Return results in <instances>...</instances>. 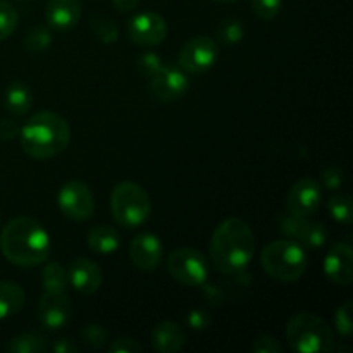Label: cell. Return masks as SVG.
Listing matches in <instances>:
<instances>
[{"label": "cell", "mask_w": 353, "mask_h": 353, "mask_svg": "<svg viewBox=\"0 0 353 353\" xmlns=\"http://www.w3.org/2000/svg\"><path fill=\"white\" fill-rule=\"evenodd\" d=\"M150 340L157 352L176 353L185 347L186 334L179 324L172 323V321H164L152 330Z\"/></svg>", "instance_id": "d6986e66"}, {"label": "cell", "mask_w": 353, "mask_h": 353, "mask_svg": "<svg viewBox=\"0 0 353 353\" xmlns=\"http://www.w3.org/2000/svg\"><path fill=\"white\" fill-rule=\"evenodd\" d=\"M110 353H140L143 348H141L140 343H137L131 338H117L107 348Z\"/></svg>", "instance_id": "e575fe53"}, {"label": "cell", "mask_w": 353, "mask_h": 353, "mask_svg": "<svg viewBox=\"0 0 353 353\" xmlns=\"http://www.w3.org/2000/svg\"><path fill=\"white\" fill-rule=\"evenodd\" d=\"M219 47L210 37H195L183 45L178 57V65L186 74H203L217 61Z\"/></svg>", "instance_id": "ba28073f"}, {"label": "cell", "mask_w": 353, "mask_h": 353, "mask_svg": "<svg viewBox=\"0 0 353 353\" xmlns=\"http://www.w3.org/2000/svg\"><path fill=\"white\" fill-rule=\"evenodd\" d=\"M323 203V186L312 178H302L290 188L286 209L299 217H310Z\"/></svg>", "instance_id": "7c38bea8"}, {"label": "cell", "mask_w": 353, "mask_h": 353, "mask_svg": "<svg viewBox=\"0 0 353 353\" xmlns=\"http://www.w3.org/2000/svg\"><path fill=\"white\" fill-rule=\"evenodd\" d=\"M286 340L296 353H326L333 350L334 333L326 321L310 312L293 316L286 324Z\"/></svg>", "instance_id": "5b68a950"}, {"label": "cell", "mask_w": 353, "mask_h": 353, "mask_svg": "<svg viewBox=\"0 0 353 353\" xmlns=\"http://www.w3.org/2000/svg\"><path fill=\"white\" fill-rule=\"evenodd\" d=\"M0 250L14 265L34 268L43 264L50 255V236L31 217H16L2 230Z\"/></svg>", "instance_id": "7a4b0ae2"}, {"label": "cell", "mask_w": 353, "mask_h": 353, "mask_svg": "<svg viewBox=\"0 0 353 353\" xmlns=\"http://www.w3.org/2000/svg\"><path fill=\"white\" fill-rule=\"evenodd\" d=\"M45 17L55 30H71L81 19V0H48Z\"/></svg>", "instance_id": "ac0fdd59"}, {"label": "cell", "mask_w": 353, "mask_h": 353, "mask_svg": "<svg viewBox=\"0 0 353 353\" xmlns=\"http://www.w3.org/2000/svg\"><path fill=\"white\" fill-rule=\"evenodd\" d=\"M90 28H92L95 37L99 38L102 43H114V41H117V38H119V28H117V24L114 23L110 17L97 14V16H93L92 21H90Z\"/></svg>", "instance_id": "d4e9b609"}, {"label": "cell", "mask_w": 353, "mask_h": 353, "mask_svg": "<svg viewBox=\"0 0 353 353\" xmlns=\"http://www.w3.org/2000/svg\"><path fill=\"white\" fill-rule=\"evenodd\" d=\"M24 290L17 283L0 281V319L16 316L24 305Z\"/></svg>", "instance_id": "7402d4cb"}, {"label": "cell", "mask_w": 353, "mask_h": 353, "mask_svg": "<svg viewBox=\"0 0 353 353\" xmlns=\"http://www.w3.org/2000/svg\"><path fill=\"white\" fill-rule=\"evenodd\" d=\"M252 350L255 353H279L281 352V345L278 343V340L268 334H262L257 340L254 341V347Z\"/></svg>", "instance_id": "d590c367"}, {"label": "cell", "mask_w": 353, "mask_h": 353, "mask_svg": "<svg viewBox=\"0 0 353 353\" xmlns=\"http://www.w3.org/2000/svg\"><path fill=\"white\" fill-rule=\"evenodd\" d=\"M72 316V305L68 292H47L38 302V319L48 330H61Z\"/></svg>", "instance_id": "5bb4252c"}, {"label": "cell", "mask_w": 353, "mask_h": 353, "mask_svg": "<svg viewBox=\"0 0 353 353\" xmlns=\"http://www.w3.org/2000/svg\"><path fill=\"white\" fill-rule=\"evenodd\" d=\"M243 37H245L243 24H241L238 19H234V17L224 19L223 23L217 26V38L226 45L238 43V41L243 40Z\"/></svg>", "instance_id": "83f0119b"}, {"label": "cell", "mask_w": 353, "mask_h": 353, "mask_svg": "<svg viewBox=\"0 0 353 353\" xmlns=\"http://www.w3.org/2000/svg\"><path fill=\"white\" fill-rule=\"evenodd\" d=\"M190 79L179 65L164 64L150 78V93L155 100L171 103L186 95Z\"/></svg>", "instance_id": "9c48e42d"}, {"label": "cell", "mask_w": 353, "mask_h": 353, "mask_svg": "<svg viewBox=\"0 0 353 353\" xmlns=\"http://www.w3.org/2000/svg\"><path fill=\"white\" fill-rule=\"evenodd\" d=\"M283 0H252V9L255 16L262 21H271L281 12Z\"/></svg>", "instance_id": "1f68e13d"}, {"label": "cell", "mask_w": 353, "mask_h": 353, "mask_svg": "<svg viewBox=\"0 0 353 353\" xmlns=\"http://www.w3.org/2000/svg\"><path fill=\"white\" fill-rule=\"evenodd\" d=\"M17 134H19V126L16 124V121L7 119V117H0V140H14Z\"/></svg>", "instance_id": "74e56055"}, {"label": "cell", "mask_w": 353, "mask_h": 353, "mask_svg": "<svg viewBox=\"0 0 353 353\" xmlns=\"http://www.w3.org/2000/svg\"><path fill=\"white\" fill-rule=\"evenodd\" d=\"M21 2H23V0H21Z\"/></svg>", "instance_id": "b9f144b4"}, {"label": "cell", "mask_w": 353, "mask_h": 353, "mask_svg": "<svg viewBox=\"0 0 353 353\" xmlns=\"http://www.w3.org/2000/svg\"><path fill=\"white\" fill-rule=\"evenodd\" d=\"M88 247L95 254H114L121 245V234L112 226H97L88 233Z\"/></svg>", "instance_id": "44dd1931"}, {"label": "cell", "mask_w": 353, "mask_h": 353, "mask_svg": "<svg viewBox=\"0 0 353 353\" xmlns=\"http://www.w3.org/2000/svg\"><path fill=\"white\" fill-rule=\"evenodd\" d=\"M24 154L37 161L57 157L71 141V128L57 112L41 110L31 116L19 131Z\"/></svg>", "instance_id": "3957f363"}, {"label": "cell", "mask_w": 353, "mask_h": 353, "mask_svg": "<svg viewBox=\"0 0 353 353\" xmlns=\"http://www.w3.org/2000/svg\"><path fill=\"white\" fill-rule=\"evenodd\" d=\"M59 209L68 219L71 221H86L95 210V200L93 193L85 183L69 181L61 188L57 196Z\"/></svg>", "instance_id": "30bf717a"}, {"label": "cell", "mask_w": 353, "mask_h": 353, "mask_svg": "<svg viewBox=\"0 0 353 353\" xmlns=\"http://www.w3.org/2000/svg\"><path fill=\"white\" fill-rule=\"evenodd\" d=\"M128 34L133 43L155 47L168 37V23L157 12H140L128 23Z\"/></svg>", "instance_id": "4fadbf2b"}, {"label": "cell", "mask_w": 353, "mask_h": 353, "mask_svg": "<svg viewBox=\"0 0 353 353\" xmlns=\"http://www.w3.org/2000/svg\"><path fill=\"white\" fill-rule=\"evenodd\" d=\"M214 2H221V3H231V2H238V0H214Z\"/></svg>", "instance_id": "60d3db41"}, {"label": "cell", "mask_w": 353, "mask_h": 353, "mask_svg": "<svg viewBox=\"0 0 353 353\" xmlns=\"http://www.w3.org/2000/svg\"><path fill=\"white\" fill-rule=\"evenodd\" d=\"M6 350L9 353H43L47 350V341L38 333H24L14 336Z\"/></svg>", "instance_id": "603a6c76"}, {"label": "cell", "mask_w": 353, "mask_h": 353, "mask_svg": "<svg viewBox=\"0 0 353 353\" xmlns=\"http://www.w3.org/2000/svg\"><path fill=\"white\" fill-rule=\"evenodd\" d=\"M69 285L83 295H92L102 286L103 274L99 264L86 257H78L68 269Z\"/></svg>", "instance_id": "e0dca14e"}, {"label": "cell", "mask_w": 353, "mask_h": 353, "mask_svg": "<svg viewBox=\"0 0 353 353\" xmlns=\"http://www.w3.org/2000/svg\"><path fill=\"white\" fill-rule=\"evenodd\" d=\"M131 262L140 271L152 272L159 268L162 261V243L154 233L141 231L130 243Z\"/></svg>", "instance_id": "9a60e30c"}, {"label": "cell", "mask_w": 353, "mask_h": 353, "mask_svg": "<svg viewBox=\"0 0 353 353\" xmlns=\"http://www.w3.org/2000/svg\"><path fill=\"white\" fill-rule=\"evenodd\" d=\"M209 252L217 271L224 274L243 271L255 254L254 231L243 219L230 217L216 228Z\"/></svg>", "instance_id": "6da1fadb"}, {"label": "cell", "mask_w": 353, "mask_h": 353, "mask_svg": "<svg viewBox=\"0 0 353 353\" xmlns=\"http://www.w3.org/2000/svg\"><path fill=\"white\" fill-rule=\"evenodd\" d=\"M81 340L86 347L102 348L105 347L107 340H109V333L100 324H86L81 331Z\"/></svg>", "instance_id": "f546056e"}, {"label": "cell", "mask_w": 353, "mask_h": 353, "mask_svg": "<svg viewBox=\"0 0 353 353\" xmlns=\"http://www.w3.org/2000/svg\"><path fill=\"white\" fill-rule=\"evenodd\" d=\"M168 271L183 286H202L209 278V264L195 248H178L168 259Z\"/></svg>", "instance_id": "52a82bcc"}, {"label": "cell", "mask_w": 353, "mask_h": 353, "mask_svg": "<svg viewBox=\"0 0 353 353\" xmlns=\"http://www.w3.org/2000/svg\"><path fill=\"white\" fill-rule=\"evenodd\" d=\"M112 3L119 12H131L137 9L140 0H112Z\"/></svg>", "instance_id": "ab89813d"}, {"label": "cell", "mask_w": 353, "mask_h": 353, "mask_svg": "<svg viewBox=\"0 0 353 353\" xmlns=\"http://www.w3.org/2000/svg\"><path fill=\"white\" fill-rule=\"evenodd\" d=\"M278 224L279 231L288 236V240L296 241L302 247L321 248L327 240L326 228L321 223L310 221L309 217H299L288 212L286 216L279 217Z\"/></svg>", "instance_id": "8fae6325"}, {"label": "cell", "mask_w": 353, "mask_h": 353, "mask_svg": "<svg viewBox=\"0 0 353 353\" xmlns=\"http://www.w3.org/2000/svg\"><path fill=\"white\" fill-rule=\"evenodd\" d=\"M162 65H164V61H162L161 55L155 54V52H145V54H141L140 59H138V69H140L141 74L147 76V78H152Z\"/></svg>", "instance_id": "d6a6232c"}, {"label": "cell", "mask_w": 353, "mask_h": 353, "mask_svg": "<svg viewBox=\"0 0 353 353\" xmlns=\"http://www.w3.org/2000/svg\"><path fill=\"white\" fill-rule=\"evenodd\" d=\"M261 265L276 281L295 283L307 269L305 248L293 240H276L262 250Z\"/></svg>", "instance_id": "277c9868"}, {"label": "cell", "mask_w": 353, "mask_h": 353, "mask_svg": "<svg viewBox=\"0 0 353 353\" xmlns=\"http://www.w3.org/2000/svg\"><path fill=\"white\" fill-rule=\"evenodd\" d=\"M6 109L14 116H24L33 105V93L31 88L23 81H14L7 86L3 95Z\"/></svg>", "instance_id": "ffe728a7"}, {"label": "cell", "mask_w": 353, "mask_h": 353, "mask_svg": "<svg viewBox=\"0 0 353 353\" xmlns=\"http://www.w3.org/2000/svg\"><path fill=\"white\" fill-rule=\"evenodd\" d=\"M334 326L341 336L348 338L353 331V303L348 300L334 314Z\"/></svg>", "instance_id": "4dcf8cb0"}, {"label": "cell", "mask_w": 353, "mask_h": 353, "mask_svg": "<svg viewBox=\"0 0 353 353\" xmlns=\"http://www.w3.org/2000/svg\"><path fill=\"white\" fill-rule=\"evenodd\" d=\"M110 210L119 226L128 230L140 228L150 216V196L137 183L123 181L114 186Z\"/></svg>", "instance_id": "8992f818"}, {"label": "cell", "mask_w": 353, "mask_h": 353, "mask_svg": "<svg viewBox=\"0 0 353 353\" xmlns=\"http://www.w3.org/2000/svg\"><path fill=\"white\" fill-rule=\"evenodd\" d=\"M19 14L12 3L0 0V41L7 40L16 31Z\"/></svg>", "instance_id": "4316f807"}, {"label": "cell", "mask_w": 353, "mask_h": 353, "mask_svg": "<svg viewBox=\"0 0 353 353\" xmlns=\"http://www.w3.org/2000/svg\"><path fill=\"white\" fill-rule=\"evenodd\" d=\"M327 210L336 223L350 224L352 221V199L348 195H334L327 200Z\"/></svg>", "instance_id": "484cf974"}, {"label": "cell", "mask_w": 353, "mask_h": 353, "mask_svg": "<svg viewBox=\"0 0 353 353\" xmlns=\"http://www.w3.org/2000/svg\"><path fill=\"white\" fill-rule=\"evenodd\" d=\"M52 350L55 353H76L78 352V345L71 340V338H61L54 343Z\"/></svg>", "instance_id": "f35d334b"}, {"label": "cell", "mask_w": 353, "mask_h": 353, "mask_svg": "<svg viewBox=\"0 0 353 353\" xmlns=\"http://www.w3.org/2000/svg\"><path fill=\"white\" fill-rule=\"evenodd\" d=\"M41 283L47 292H68V271L57 262H52V264L45 265L43 272H41Z\"/></svg>", "instance_id": "cb8c5ba5"}, {"label": "cell", "mask_w": 353, "mask_h": 353, "mask_svg": "<svg viewBox=\"0 0 353 353\" xmlns=\"http://www.w3.org/2000/svg\"><path fill=\"white\" fill-rule=\"evenodd\" d=\"M52 43V33L45 26H37L24 38V47L28 52H43Z\"/></svg>", "instance_id": "f1b7e54d"}, {"label": "cell", "mask_w": 353, "mask_h": 353, "mask_svg": "<svg viewBox=\"0 0 353 353\" xmlns=\"http://www.w3.org/2000/svg\"><path fill=\"white\" fill-rule=\"evenodd\" d=\"M324 274L338 286H348L353 279V250L348 243H334L324 259Z\"/></svg>", "instance_id": "2e32d148"}, {"label": "cell", "mask_w": 353, "mask_h": 353, "mask_svg": "<svg viewBox=\"0 0 353 353\" xmlns=\"http://www.w3.org/2000/svg\"><path fill=\"white\" fill-rule=\"evenodd\" d=\"M210 316L209 312H205V310H192V312L186 316V323L190 324V327L192 330H196V331H202V330H207V327L210 326Z\"/></svg>", "instance_id": "8d00e7d4"}, {"label": "cell", "mask_w": 353, "mask_h": 353, "mask_svg": "<svg viewBox=\"0 0 353 353\" xmlns=\"http://www.w3.org/2000/svg\"><path fill=\"white\" fill-rule=\"evenodd\" d=\"M321 178H323V185L326 186V188L338 190L345 181L343 169L336 168V165H333V168H327V169H324L323 174H321Z\"/></svg>", "instance_id": "836d02e7"}]
</instances>
